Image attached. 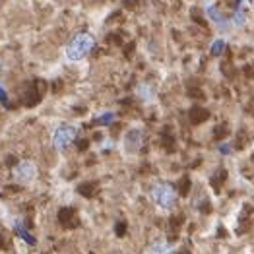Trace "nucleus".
<instances>
[{"instance_id": "f257e3e1", "label": "nucleus", "mask_w": 254, "mask_h": 254, "mask_svg": "<svg viewBox=\"0 0 254 254\" xmlns=\"http://www.w3.org/2000/svg\"><path fill=\"white\" fill-rule=\"evenodd\" d=\"M95 45H97L95 37L91 33H87V31H80V33L72 35L68 39V43L64 45V59H66V63L70 64L84 63L85 59L93 53Z\"/></svg>"}, {"instance_id": "f03ea898", "label": "nucleus", "mask_w": 254, "mask_h": 254, "mask_svg": "<svg viewBox=\"0 0 254 254\" xmlns=\"http://www.w3.org/2000/svg\"><path fill=\"white\" fill-rule=\"evenodd\" d=\"M149 198L155 204L157 210L161 212H171L177 206V190L175 187L165 183V181H155L149 189Z\"/></svg>"}, {"instance_id": "7ed1b4c3", "label": "nucleus", "mask_w": 254, "mask_h": 254, "mask_svg": "<svg viewBox=\"0 0 254 254\" xmlns=\"http://www.w3.org/2000/svg\"><path fill=\"white\" fill-rule=\"evenodd\" d=\"M76 138H78V127L76 125H68V123H61L53 130V148L64 153L76 142Z\"/></svg>"}, {"instance_id": "20e7f679", "label": "nucleus", "mask_w": 254, "mask_h": 254, "mask_svg": "<svg viewBox=\"0 0 254 254\" xmlns=\"http://www.w3.org/2000/svg\"><path fill=\"white\" fill-rule=\"evenodd\" d=\"M144 146V130L140 127H132L128 128L127 132L123 134V142H121V148L123 153L127 157H134L140 153V149Z\"/></svg>"}, {"instance_id": "39448f33", "label": "nucleus", "mask_w": 254, "mask_h": 254, "mask_svg": "<svg viewBox=\"0 0 254 254\" xmlns=\"http://www.w3.org/2000/svg\"><path fill=\"white\" fill-rule=\"evenodd\" d=\"M204 12H206V18L212 21V25L217 29V31H221V33H229V31H233L231 18H227V16L213 4V2H206Z\"/></svg>"}, {"instance_id": "423d86ee", "label": "nucleus", "mask_w": 254, "mask_h": 254, "mask_svg": "<svg viewBox=\"0 0 254 254\" xmlns=\"http://www.w3.org/2000/svg\"><path fill=\"white\" fill-rule=\"evenodd\" d=\"M12 177L20 185H31L37 179V165L33 161H20L12 171Z\"/></svg>"}, {"instance_id": "0eeeda50", "label": "nucleus", "mask_w": 254, "mask_h": 254, "mask_svg": "<svg viewBox=\"0 0 254 254\" xmlns=\"http://www.w3.org/2000/svg\"><path fill=\"white\" fill-rule=\"evenodd\" d=\"M134 95L144 103V105H153L157 101V91L151 84H138L134 89Z\"/></svg>"}, {"instance_id": "6e6552de", "label": "nucleus", "mask_w": 254, "mask_h": 254, "mask_svg": "<svg viewBox=\"0 0 254 254\" xmlns=\"http://www.w3.org/2000/svg\"><path fill=\"white\" fill-rule=\"evenodd\" d=\"M175 253V247L171 245L167 239H159L155 243H151L148 247L146 254H173Z\"/></svg>"}, {"instance_id": "1a4fd4ad", "label": "nucleus", "mask_w": 254, "mask_h": 254, "mask_svg": "<svg viewBox=\"0 0 254 254\" xmlns=\"http://www.w3.org/2000/svg\"><path fill=\"white\" fill-rule=\"evenodd\" d=\"M14 231L20 235L21 241H25L29 247H33V245L37 243V241H35V237H33V235H31L27 229H25V227H23V223H21V221H16V223H14Z\"/></svg>"}, {"instance_id": "9d476101", "label": "nucleus", "mask_w": 254, "mask_h": 254, "mask_svg": "<svg viewBox=\"0 0 254 254\" xmlns=\"http://www.w3.org/2000/svg\"><path fill=\"white\" fill-rule=\"evenodd\" d=\"M225 49H227L225 39H223V37H217V39L212 41V45H210V55H212V57H221V55L225 53Z\"/></svg>"}, {"instance_id": "9b49d317", "label": "nucleus", "mask_w": 254, "mask_h": 254, "mask_svg": "<svg viewBox=\"0 0 254 254\" xmlns=\"http://www.w3.org/2000/svg\"><path fill=\"white\" fill-rule=\"evenodd\" d=\"M115 121H117V113H115V111H105V113L97 115V119H95V123H97V125H103V127L115 125Z\"/></svg>"}, {"instance_id": "f8f14e48", "label": "nucleus", "mask_w": 254, "mask_h": 254, "mask_svg": "<svg viewBox=\"0 0 254 254\" xmlns=\"http://www.w3.org/2000/svg\"><path fill=\"white\" fill-rule=\"evenodd\" d=\"M0 105H2V107L10 105V99H8V93H6L4 85H0Z\"/></svg>"}, {"instance_id": "ddd939ff", "label": "nucleus", "mask_w": 254, "mask_h": 254, "mask_svg": "<svg viewBox=\"0 0 254 254\" xmlns=\"http://www.w3.org/2000/svg\"><path fill=\"white\" fill-rule=\"evenodd\" d=\"M219 151H221L223 155H229V153H231V146H229V144H221V146H219Z\"/></svg>"}, {"instance_id": "4468645a", "label": "nucleus", "mask_w": 254, "mask_h": 254, "mask_svg": "<svg viewBox=\"0 0 254 254\" xmlns=\"http://www.w3.org/2000/svg\"><path fill=\"white\" fill-rule=\"evenodd\" d=\"M0 70H2V63H0Z\"/></svg>"}]
</instances>
